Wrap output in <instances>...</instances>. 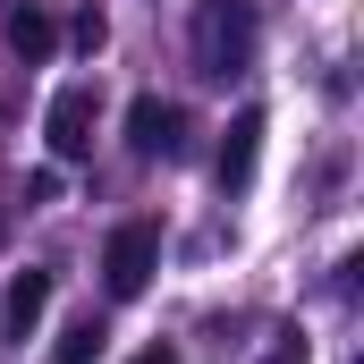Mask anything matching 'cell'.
Wrapping results in <instances>:
<instances>
[{
    "instance_id": "7",
    "label": "cell",
    "mask_w": 364,
    "mask_h": 364,
    "mask_svg": "<svg viewBox=\"0 0 364 364\" xmlns=\"http://www.w3.org/2000/svg\"><path fill=\"white\" fill-rule=\"evenodd\" d=\"M9 51H17L26 68H43V60L60 51V26H51V9H34V0H26V9L9 17Z\"/></svg>"
},
{
    "instance_id": "13",
    "label": "cell",
    "mask_w": 364,
    "mask_h": 364,
    "mask_svg": "<svg viewBox=\"0 0 364 364\" xmlns=\"http://www.w3.org/2000/svg\"><path fill=\"white\" fill-rule=\"evenodd\" d=\"M0 237H9V212H0Z\"/></svg>"
},
{
    "instance_id": "6",
    "label": "cell",
    "mask_w": 364,
    "mask_h": 364,
    "mask_svg": "<svg viewBox=\"0 0 364 364\" xmlns=\"http://www.w3.org/2000/svg\"><path fill=\"white\" fill-rule=\"evenodd\" d=\"M255 153H263V110H237V119H229V136H220V153H212V170H220L229 195L255 178Z\"/></svg>"
},
{
    "instance_id": "9",
    "label": "cell",
    "mask_w": 364,
    "mask_h": 364,
    "mask_svg": "<svg viewBox=\"0 0 364 364\" xmlns=\"http://www.w3.org/2000/svg\"><path fill=\"white\" fill-rule=\"evenodd\" d=\"M263 364H314V348H305V331H279L272 348H263Z\"/></svg>"
},
{
    "instance_id": "8",
    "label": "cell",
    "mask_w": 364,
    "mask_h": 364,
    "mask_svg": "<svg viewBox=\"0 0 364 364\" xmlns=\"http://www.w3.org/2000/svg\"><path fill=\"white\" fill-rule=\"evenodd\" d=\"M102 339H110V331H102L93 314H85V322H68V339H60V364H93V356H102Z\"/></svg>"
},
{
    "instance_id": "2",
    "label": "cell",
    "mask_w": 364,
    "mask_h": 364,
    "mask_svg": "<svg viewBox=\"0 0 364 364\" xmlns=\"http://www.w3.org/2000/svg\"><path fill=\"white\" fill-rule=\"evenodd\" d=\"M153 272H161V229L153 220H119L110 246H102V288L110 296H144Z\"/></svg>"
},
{
    "instance_id": "12",
    "label": "cell",
    "mask_w": 364,
    "mask_h": 364,
    "mask_svg": "<svg viewBox=\"0 0 364 364\" xmlns=\"http://www.w3.org/2000/svg\"><path fill=\"white\" fill-rule=\"evenodd\" d=\"M136 364H178V356H170V348H144V356H136Z\"/></svg>"
},
{
    "instance_id": "5",
    "label": "cell",
    "mask_w": 364,
    "mask_h": 364,
    "mask_svg": "<svg viewBox=\"0 0 364 364\" xmlns=\"http://www.w3.org/2000/svg\"><path fill=\"white\" fill-rule=\"evenodd\" d=\"M43 314H51V272H17L0 296V339H34Z\"/></svg>"
},
{
    "instance_id": "1",
    "label": "cell",
    "mask_w": 364,
    "mask_h": 364,
    "mask_svg": "<svg viewBox=\"0 0 364 364\" xmlns=\"http://www.w3.org/2000/svg\"><path fill=\"white\" fill-rule=\"evenodd\" d=\"M186 43H195V68H203L212 85H229V77H246V68H255L263 17H255V0H195Z\"/></svg>"
},
{
    "instance_id": "3",
    "label": "cell",
    "mask_w": 364,
    "mask_h": 364,
    "mask_svg": "<svg viewBox=\"0 0 364 364\" xmlns=\"http://www.w3.org/2000/svg\"><path fill=\"white\" fill-rule=\"evenodd\" d=\"M127 144L144 161H186L195 153V119H186L178 102H161V93H136L127 102Z\"/></svg>"
},
{
    "instance_id": "11",
    "label": "cell",
    "mask_w": 364,
    "mask_h": 364,
    "mask_svg": "<svg viewBox=\"0 0 364 364\" xmlns=\"http://www.w3.org/2000/svg\"><path fill=\"white\" fill-rule=\"evenodd\" d=\"M26 203H60V170H34L26 178Z\"/></svg>"
},
{
    "instance_id": "10",
    "label": "cell",
    "mask_w": 364,
    "mask_h": 364,
    "mask_svg": "<svg viewBox=\"0 0 364 364\" xmlns=\"http://www.w3.org/2000/svg\"><path fill=\"white\" fill-rule=\"evenodd\" d=\"M102 43H110V17H102V9H85V17H77V51H85V60H93Z\"/></svg>"
},
{
    "instance_id": "4",
    "label": "cell",
    "mask_w": 364,
    "mask_h": 364,
    "mask_svg": "<svg viewBox=\"0 0 364 364\" xmlns=\"http://www.w3.org/2000/svg\"><path fill=\"white\" fill-rule=\"evenodd\" d=\"M93 119H102V93H93V85H60V93H51V119H43L51 161H85V153H93Z\"/></svg>"
}]
</instances>
